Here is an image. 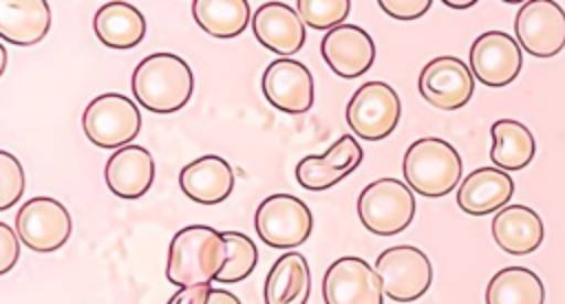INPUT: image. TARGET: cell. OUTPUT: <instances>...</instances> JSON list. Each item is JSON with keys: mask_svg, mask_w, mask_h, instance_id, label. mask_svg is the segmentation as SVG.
<instances>
[{"mask_svg": "<svg viewBox=\"0 0 565 304\" xmlns=\"http://www.w3.org/2000/svg\"><path fill=\"white\" fill-rule=\"evenodd\" d=\"M18 258H20L18 236L7 222H0V273H9L18 262Z\"/></svg>", "mask_w": 565, "mask_h": 304, "instance_id": "obj_32", "label": "cell"}, {"mask_svg": "<svg viewBox=\"0 0 565 304\" xmlns=\"http://www.w3.org/2000/svg\"><path fill=\"white\" fill-rule=\"evenodd\" d=\"M95 35L110 48H132L146 35L143 13L128 2H106L93 18Z\"/></svg>", "mask_w": 565, "mask_h": 304, "instance_id": "obj_24", "label": "cell"}, {"mask_svg": "<svg viewBox=\"0 0 565 304\" xmlns=\"http://www.w3.org/2000/svg\"><path fill=\"white\" fill-rule=\"evenodd\" d=\"M311 293V271L298 251L282 253L269 269L263 286L265 304H307Z\"/></svg>", "mask_w": 565, "mask_h": 304, "instance_id": "obj_23", "label": "cell"}, {"mask_svg": "<svg viewBox=\"0 0 565 304\" xmlns=\"http://www.w3.org/2000/svg\"><path fill=\"white\" fill-rule=\"evenodd\" d=\"M24 192L22 163L7 150L0 152V209L13 207Z\"/></svg>", "mask_w": 565, "mask_h": 304, "instance_id": "obj_30", "label": "cell"}, {"mask_svg": "<svg viewBox=\"0 0 565 304\" xmlns=\"http://www.w3.org/2000/svg\"><path fill=\"white\" fill-rule=\"evenodd\" d=\"M192 15L196 24L218 40L241 35L249 22V2L245 0H194Z\"/></svg>", "mask_w": 565, "mask_h": 304, "instance_id": "obj_27", "label": "cell"}, {"mask_svg": "<svg viewBox=\"0 0 565 304\" xmlns=\"http://www.w3.org/2000/svg\"><path fill=\"white\" fill-rule=\"evenodd\" d=\"M205 304H241V300L225 289H210Z\"/></svg>", "mask_w": 565, "mask_h": 304, "instance_id": "obj_34", "label": "cell"}, {"mask_svg": "<svg viewBox=\"0 0 565 304\" xmlns=\"http://www.w3.org/2000/svg\"><path fill=\"white\" fill-rule=\"evenodd\" d=\"M362 148L351 134H342L324 154H309L296 165L298 185L311 192L329 189L362 163Z\"/></svg>", "mask_w": 565, "mask_h": 304, "instance_id": "obj_16", "label": "cell"}, {"mask_svg": "<svg viewBox=\"0 0 565 304\" xmlns=\"http://www.w3.org/2000/svg\"><path fill=\"white\" fill-rule=\"evenodd\" d=\"M223 236L230 245V256H227L225 267L218 271L216 282L236 284L254 271V267L258 262V251H256L254 240L241 231H223Z\"/></svg>", "mask_w": 565, "mask_h": 304, "instance_id": "obj_28", "label": "cell"}, {"mask_svg": "<svg viewBox=\"0 0 565 304\" xmlns=\"http://www.w3.org/2000/svg\"><path fill=\"white\" fill-rule=\"evenodd\" d=\"M545 286L541 278L525 267H505L497 271L486 286V304H543Z\"/></svg>", "mask_w": 565, "mask_h": 304, "instance_id": "obj_26", "label": "cell"}, {"mask_svg": "<svg viewBox=\"0 0 565 304\" xmlns=\"http://www.w3.org/2000/svg\"><path fill=\"white\" fill-rule=\"evenodd\" d=\"M514 33L519 44L534 57H554L565 46V11L552 0L523 2Z\"/></svg>", "mask_w": 565, "mask_h": 304, "instance_id": "obj_10", "label": "cell"}, {"mask_svg": "<svg viewBox=\"0 0 565 304\" xmlns=\"http://www.w3.org/2000/svg\"><path fill=\"white\" fill-rule=\"evenodd\" d=\"M254 227L265 245L294 249L311 236L313 216L305 200L291 194H271L258 205Z\"/></svg>", "mask_w": 565, "mask_h": 304, "instance_id": "obj_6", "label": "cell"}, {"mask_svg": "<svg viewBox=\"0 0 565 304\" xmlns=\"http://www.w3.org/2000/svg\"><path fill=\"white\" fill-rule=\"evenodd\" d=\"M210 284H199V286H183L179 289L166 304H205L210 295Z\"/></svg>", "mask_w": 565, "mask_h": 304, "instance_id": "obj_33", "label": "cell"}, {"mask_svg": "<svg viewBox=\"0 0 565 304\" xmlns=\"http://www.w3.org/2000/svg\"><path fill=\"white\" fill-rule=\"evenodd\" d=\"M543 220L525 205H505L492 218V238L510 256H527L543 242Z\"/></svg>", "mask_w": 565, "mask_h": 304, "instance_id": "obj_21", "label": "cell"}, {"mask_svg": "<svg viewBox=\"0 0 565 304\" xmlns=\"http://www.w3.org/2000/svg\"><path fill=\"white\" fill-rule=\"evenodd\" d=\"M227 256L230 245L223 231L207 225H190L170 240L166 275L179 289L210 284L225 267Z\"/></svg>", "mask_w": 565, "mask_h": 304, "instance_id": "obj_1", "label": "cell"}, {"mask_svg": "<svg viewBox=\"0 0 565 304\" xmlns=\"http://www.w3.org/2000/svg\"><path fill=\"white\" fill-rule=\"evenodd\" d=\"M490 159L499 170H523L536 154V139L530 128L516 119H499L490 128Z\"/></svg>", "mask_w": 565, "mask_h": 304, "instance_id": "obj_25", "label": "cell"}, {"mask_svg": "<svg viewBox=\"0 0 565 304\" xmlns=\"http://www.w3.org/2000/svg\"><path fill=\"white\" fill-rule=\"evenodd\" d=\"M104 178L115 196L124 200L141 198L154 181L152 154L141 145H124L106 161Z\"/></svg>", "mask_w": 565, "mask_h": 304, "instance_id": "obj_18", "label": "cell"}, {"mask_svg": "<svg viewBox=\"0 0 565 304\" xmlns=\"http://www.w3.org/2000/svg\"><path fill=\"white\" fill-rule=\"evenodd\" d=\"M320 53L327 66L338 77L353 79L364 75L373 66L375 42L362 26L340 24L322 37Z\"/></svg>", "mask_w": 565, "mask_h": 304, "instance_id": "obj_15", "label": "cell"}, {"mask_svg": "<svg viewBox=\"0 0 565 304\" xmlns=\"http://www.w3.org/2000/svg\"><path fill=\"white\" fill-rule=\"evenodd\" d=\"M375 271L384 295L395 302L419 300L433 282V267L428 256L411 245L384 249L375 260Z\"/></svg>", "mask_w": 565, "mask_h": 304, "instance_id": "obj_7", "label": "cell"}, {"mask_svg": "<svg viewBox=\"0 0 565 304\" xmlns=\"http://www.w3.org/2000/svg\"><path fill=\"white\" fill-rule=\"evenodd\" d=\"M263 95L274 108L302 115L313 106V77L298 59H274L263 73Z\"/></svg>", "mask_w": 565, "mask_h": 304, "instance_id": "obj_14", "label": "cell"}, {"mask_svg": "<svg viewBox=\"0 0 565 304\" xmlns=\"http://www.w3.org/2000/svg\"><path fill=\"white\" fill-rule=\"evenodd\" d=\"M130 86L141 108L170 115L190 101L194 75L183 57L174 53H152L135 66Z\"/></svg>", "mask_w": 565, "mask_h": 304, "instance_id": "obj_2", "label": "cell"}, {"mask_svg": "<svg viewBox=\"0 0 565 304\" xmlns=\"http://www.w3.org/2000/svg\"><path fill=\"white\" fill-rule=\"evenodd\" d=\"M521 66V44L503 31H486L470 46V70L486 86H508L519 77Z\"/></svg>", "mask_w": 565, "mask_h": 304, "instance_id": "obj_13", "label": "cell"}, {"mask_svg": "<svg viewBox=\"0 0 565 304\" xmlns=\"http://www.w3.org/2000/svg\"><path fill=\"white\" fill-rule=\"evenodd\" d=\"M254 37L280 57L294 55L305 44V22L287 2H263L252 18Z\"/></svg>", "mask_w": 565, "mask_h": 304, "instance_id": "obj_17", "label": "cell"}, {"mask_svg": "<svg viewBox=\"0 0 565 304\" xmlns=\"http://www.w3.org/2000/svg\"><path fill=\"white\" fill-rule=\"evenodd\" d=\"M179 185L190 200L201 205H216L232 194L234 172L225 159L205 154L181 170Z\"/></svg>", "mask_w": 565, "mask_h": 304, "instance_id": "obj_20", "label": "cell"}, {"mask_svg": "<svg viewBox=\"0 0 565 304\" xmlns=\"http://www.w3.org/2000/svg\"><path fill=\"white\" fill-rule=\"evenodd\" d=\"M349 128L366 141L386 139L402 115V101L386 82L362 84L347 104Z\"/></svg>", "mask_w": 565, "mask_h": 304, "instance_id": "obj_8", "label": "cell"}, {"mask_svg": "<svg viewBox=\"0 0 565 304\" xmlns=\"http://www.w3.org/2000/svg\"><path fill=\"white\" fill-rule=\"evenodd\" d=\"M358 216L373 236H395L415 216L413 189L397 178H377L360 192Z\"/></svg>", "mask_w": 565, "mask_h": 304, "instance_id": "obj_4", "label": "cell"}, {"mask_svg": "<svg viewBox=\"0 0 565 304\" xmlns=\"http://www.w3.org/2000/svg\"><path fill=\"white\" fill-rule=\"evenodd\" d=\"M430 0H380L384 13L395 20H417L430 9Z\"/></svg>", "mask_w": 565, "mask_h": 304, "instance_id": "obj_31", "label": "cell"}, {"mask_svg": "<svg viewBox=\"0 0 565 304\" xmlns=\"http://www.w3.org/2000/svg\"><path fill=\"white\" fill-rule=\"evenodd\" d=\"M406 183L426 198L450 194L461 181V156L444 139L424 137L408 145L402 163Z\"/></svg>", "mask_w": 565, "mask_h": 304, "instance_id": "obj_3", "label": "cell"}, {"mask_svg": "<svg viewBox=\"0 0 565 304\" xmlns=\"http://www.w3.org/2000/svg\"><path fill=\"white\" fill-rule=\"evenodd\" d=\"M446 7H452V9H468V7H475V0H466V2H452V0H446Z\"/></svg>", "mask_w": 565, "mask_h": 304, "instance_id": "obj_35", "label": "cell"}, {"mask_svg": "<svg viewBox=\"0 0 565 304\" xmlns=\"http://www.w3.org/2000/svg\"><path fill=\"white\" fill-rule=\"evenodd\" d=\"M514 194V181L505 170L477 167L470 172L457 189V205L470 216H486L508 205Z\"/></svg>", "mask_w": 565, "mask_h": 304, "instance_id": "obj_19", "label": "cell"}, {"mask_svg": "<svg viewBox=\"0 0 565 304\" xmlns=\"http://www.w3.org/2000/svg\"><path fill=\"white\" fill-rule=\"evenodd\" d=\"M15 231L31 251L53 253L71 238L73 220L60 200L51 196H35L20 207L15 216Z\"/></svg>", "mask_w": 565, "mask_h": 304, "instance_id": "obj_9", "label": "cell"}, {"mask_svg": "<svg viewBox=\"0 0 565 304\" xmlns=\"http://www.w3.org/2000/svg\"><path fill=\"white\" fill-rule=\"evenodd\" d=\"M51 7L46 0H0V37L18 46H31L46 37Z\"/></svg>", "mask_w": 565, "mask_h": 304, "instance_id": "obj_22", "label": "cell"}, {"mask_svg": "<svg viewBox=\"0 0 565 304\" xmlns=\"http://www.w3.org/2000/svg\"><path fill=\"white\" fill-rule=\"evenodd\" d=\"M82 128L93 145L119 150L139 134L141 112L126 95L104 93L84 108Z\"/></svg>", "mask_w": 565, "mask_h": 304, "instance_id": "obj_5", "label": "cell"}, {"mask_svg": "<svg viewBox=\"0 0 565 304\" xmlns=\"http://www.w3.org/2000/svg\"><path fill=\"white\" fill-rule=\"evenodd\" d=\"M0 57H2V64H0V73H4V64H7V48L0 46Z\"/></svg>", "mask_w": 565, "mask_h": 304, "instance_id": "obj_36", "label": "cell"}, {"mask_svg": "<svg viewBox=\"0 0 565 304\" xmlns=\"http://www.w3.org/2000/svg\"><path fill=\"white\" fill-rule=\"evenodd\" d=\"M296 11L311 29H335L351 11L349 0H298Z\"/></svg>", "mask_w": 565, "mask_h": 304, "instance_id": "obj_29", "label": "cell"}, {"mask_svg": "<svg viewBox=\"0 0 565 304\" xmlns=\"http://www.w3.org/2000/svg\"><path fill=\"white\" fill-rule=\"evenodd\" d=\"M322 297L324 304H384L377 271L358 256H344L329 264Z\"/></svg>", "mask_w": 565, "mask_h": 304, "instance_id": "obj_12", "label": "cell"}, {"mask_svg": "<svg viewBox=\"0 0 565 304\" xmlns=\"http://www.w3.org/2000/svg\"><path fill=\"white\" fill-rule=\"evenodd\" d=\"M419 95L435 108L452 112L466 106L475 93V75L466 62L452 55L433 57L419 73Z\"/></svg>", "mask_w": 565, "mask_h": 304, "instance_id": "obj_11", "label": "cell"}]
</instances>
